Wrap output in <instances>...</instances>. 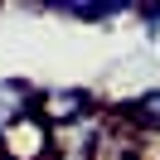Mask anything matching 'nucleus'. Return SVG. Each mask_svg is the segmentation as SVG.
I'll list each match as a JSON object with an SVG mask.
<instances>
[{
    "mask_svg": "<svg viewBox=\"0 0 160 160\" xmlns=\"http://www.w3.org/2000/svg\"><path fill=\"white\" fill-rule=\"evenodd\" d=\"M49 121L39 117V112H29L24 121H15L10 131H5V141H0V155L5 160H49Z\"/></svg>",
    "mask_w": 160,
    "mask_h": 160,
    "instance_id": "obj_1",
    "label": "nucleus"
},
{
    "mask_svg": "<svg viewBox=\"0 0 160 160\" xmlns=\"http://www.w3.org/2000/svg\"><path fill=\"white\" fill-rule=\"evenodd\" d=\"M88 112H97L88 88H44L39 92V117L49 126H68V121L88 117Z\"/></svg>",
    "mask_w": 160,
    "mask_h": 160,
    "instance_id": "obj_2",
    "label": "nucleus"
},
{
    "mask_svg": "<svg viewBox=\"0 0 160 160\" xmlns=\"http://www.w3.org/2000/svg\"><path fill=\"white\" fill-rule=\"evenodd\" d=\"M29 112H39V88L24 78H0V141L15 121H24Z\"/></svg>",
    "mask_w": 160,
    "mask_h": 160,
    "instance_id": "obj_3",
    "label": "nucleus"
},
{
    "mask_svg": "<svg viewBox=\"0 0 160 160\" xmlns=\"http://www.w3.org/2000/svg\"><path fill=\"white\" fill-rule=\"evenodd\" d=\"M126 121L141 131V136H160V88L155 92H141V97L126 107Z\"/></svg>",
    "mask_w": 160,
    "mask_h": 160,
    "instance_id": "obj_4",
    "label": "nucleus"
},
{
    "mask_svg": "<svg viewBox=\"0 0 160 160\" xmlns=\"http://www.w3.org/2000/svg\"><path fill=\"white\" fill-rule=\"evenodd\" d=\"M49 15L63 20H82V24H107V20H126V5H49Z\"/></svg>",
    "mask_w": 160,
    "mask_h": 160,
    "instance_id": "obj_5",
    "label": "nucleus"
},
{
    "mask_svg": "<svg viewBox=\"0 0 160 160\" xmlns=\"http://www.w3.org/2000/svg\"><path fill=\"white\" fill-rule=\"evenodd\" d=\"M131 15H141V20H146V24H150V34H155V29H160V10H150V5H146V10H131Z\"/></svg>",
    "mask_w": 160,
    "mask_h": 160,
    "instance_id": "obj_6",
    "label": "nucleus"
},
{
    "mask_svg": "<svg viewBox=\"0 0 160 160\" xmlns=\"http://www.w3.org/2000/svg\"><path fill=\"white\" fill-rule=\"evenodd\" d=\"M0 160H5V155H0Z\"/></svg>",
    "mask_w": 160,
    "mask_h": 160,
    "instance_id": "obj_7",
    "label": "nucleus"
}]
</instances>
